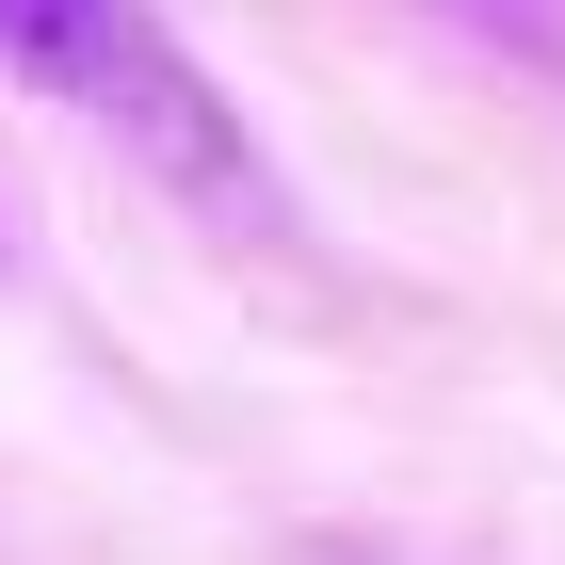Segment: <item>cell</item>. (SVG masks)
Wrapping results in <instances>:
<instances>
[{"label": "cell", "instance_id": "obj_1", "mask_svg": "<svg viewBox=\"0 0 565 565\" xmlns=\"http://www.w3.org/2000/svg\"><path fill=\"white\" fill-rule=\"evenodd\" d=\"M0 65H17L33 97H65V114L146 130L162 162H226L211 82H194V49H178L146 0H0Z\"/></svg>", "mask_w": 565, "mask_h": 565}, {"label": "cell", "instance_id": "obj_2", "mask_svg": "<svg viewBox=\"0 0 565 565\" xmlns=\"http://www.w3.org/2000/svg\"><path fill=\"white\" fill-rule=\"evenodd\" d=\"M291 565H388V550H291Z\"/></svg>", "mask_w": 565, "mask_h": 565}]
</instances>
